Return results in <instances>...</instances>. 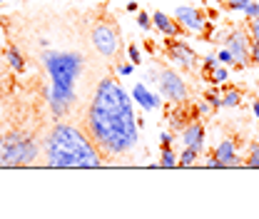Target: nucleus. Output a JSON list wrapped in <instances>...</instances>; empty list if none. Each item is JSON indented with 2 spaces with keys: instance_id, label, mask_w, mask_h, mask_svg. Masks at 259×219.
<instances>
[{
  "instance_id": "nucleus-19",
  "label": "nucleus",
  "mask_w": 259,
  "mask_h": 219,
  "mask_svg": "<svg viewBox=\"0 0 259 219\" xmlns=\"http://www.w3.org/2000/svg\"><path fill=\"white\" fill-rule=\"evenodd\" d=\"M225 8H229V10H242V13H249L252 0H225Z\"/></svg>"
},
{
  "instance_id": "nucleus-8",
  "label": "nucleus",
  "mask_w": 259,
  "mask_h": 219,
  "mask_svg": "<svg viewBox=\"0 0 259 219\" xmlns=\"http://www.w3.org/2000/svg\"><path fill=\"white\" fill-rule=\"evenodd\" d=\"M164 45H167V55L180 65V67H185V70H194V67H197V53H194L187 42H182V40H177V37H167Z\"/></svg>"
},
{
  "instance_id": "nucleus-12",
  "label": "nucleus",
  "mask_w": 259,
  "mask_h": 219,
  "mask_svg": "<svg viewBox=\"0 0 259 219\" xmlns=\"http://www.w3.org/2000/svg\"><path fill=\"white\" fill-rule=\"evenodd\" d=\"M182 142H185V147H192L197 152H202L204 150V127L199 125V122L187 125L182 129Z\"/></svg>"
},
{
  "instance_id": "nucleus-9",
  "label": "nucleus",
  "mask_w": 259,
  "mask_h": 219,
  "mask_svg": "<svg viewBox=\"0 0 259 219\" xmlns=\"http://www.w3.org/2000/svg\"><path fill=\"white\" fill-rule=\"evenodd\" d=\"M175 20L185 28V32H202L209 23L204 20L202 10L199 8H190V5H180L175 10Z\"/></svg>"
},
{
  "instance_id": "nucleus-5",
  "label": "nucleus",
  "mask_w": 259,
  "mask_h": 219,
  "mask_svg": "<svg viewBox=\"0 0 259 219\" xmlns=\"http://www.w3.org/2000/svg\"><path fill=\"white\" fill-rule=\"evenodd\" d=\"M120 42V37H117V30H115V25L112 23H97L95 28H93V45H95V50L100 55H105V58H112L115 53H117V45Z\"/></svg>"
},
{
  "instance_id": "nucleus-11",
  "label": "nucleus",
  "mask_w": 259,
  "mask_h": 219,
  "mask_svg": "<svg viewBox=\"0 0 259 219\" xmlns=\"http://www.w3.org/2000/svg\"><path fill=\"white\" fill-rule=\"evenodd\" d=\"M132 100H135L142 110H157V107H160V95L150 93L145 82H137V85L132 87Z\"/></svg>"
},
{
  "instance_id": "nucleus-3",
  "label": "nucleus",
  "mask_w": 259,
  "mask_h": 219,
  "mask_svg": "<svg viewBox=\"0 0 259 219\" xmlns=\"http://www.w3.org/2000/svg\"><path fill=\"white\" fill-rule=\"evenodd\" d=\"M48 162L53 167H100L102 152L77 129V127L58 122L45 142Z\"/></svg>"
},
{
  "instance_id": "nucleus-31",
  "label": "nucleus",
  "mask_w": 259,
  "mask_h": 219,
  "mask_svg": "<svg viewBox=\"0 0 259 219\" xmlns=\"http://www.w3.org/2000/svg\"><path fill=\"white\" fill-rule=\"evenodd\" d=\"M197 112H199V115H207V112H209V105H204V102H202V105L197 107Z\"/></svg>"
},
{
  "instance_id": "nucleus-2",
  "label": "nucleus",
  "mask_w": 259,
  "mask_h": 219,
  "mask_svg": "<svg viewBox=\"0 0 259 219\" xmlns=\"http://www.w3.org/2000/svg\"><path fill=\"white\" fill-rule=\"evenodd\" d=\"M42 65L50 72V110L55 117H63L75 105V82L85 67L82 55L77 53H60V50H42Z\"/></svg>"
},
{
  "instance_id": "nucleus-14",
  "label": "nucleus",
  "mask_w": 259,
  "mask_h": 219,
  "mask_svg": "<svg viewBox=\"0 0 259 219\" xmlns=\"http://www.w3.org/2000/svg\"><path fill=\"white\" fill-rule=\"evenodd\" d=\"M5 58H8V63H10V67H13L15 72H25V60H23V55H20V50H18L15 45L8 48Z\"/></svg>"
},
{
  "instance_id": "nucleus-16",
  "label": "nucleus",
  "mask_w": 259,
  "mask_h": 219,
  "mask_svg": "<svg viewBox=\"0 0 259 219\" xmlns=\"http://www.w3.org/2000/svg\"><path fill=\"white\" fill-rule=\"evenodd\" d=\"M169 120H172V127H175V129H185V127L190 125V112L175 110V112L169 115Z\"/></svg>"
},
{
  "instance_id": "nucleus-15",
  "label": "nucleus",
  "mask_w": 259,
  "mask_h": 219,
  "mask_svg": "<svg viewBox=\"0 0 259 219\" xmlns=\"http://www.w3.org/2000/svg\"><path fill=\"white\" fill-rule=\"evenodd\" d=\"M242 102V93L234 90V87H225V95H222V105L225 107H237Z\"/></svg>"
},
{
  "instance_id": "nucleus-7",
  "label": "nucleus",
  "mask_w": 259,
  "mask_h": 219,
  "mask_svg": "<svg viewBox=\"0 0 259 219\" xmlns=\"http://www.w3.org/2000/svg\"><path fill=\"white\" fill-rule=\"evenodd\" d=\"M227 50L234 55V63L239 67L249 65V60H252V42L244 30H234L227 35Z\"/></svg>"
},
{
  "instance_id": "nucleus-13",
  "label": "nucleus",
  "mask_w": 259,
  "mask_h": 219,
  "mask_svg": "<svg viewBox=\"0 0 259 219\" xmlns=\"http://www.w3.org/2000/svg\"><path fill=\"white\" fill-rule=\"evenodd\" d=\"M214 159L220 162V167H237L239 164V157L234 152V142L232 140H222L214 150Z\"/></svg>"
},
{
  "instance_id": "nucleus-32",
  "label": "nucleus",
  "mask_w": 259,
  "mask_h": 219,
  "mask_svg": "<svg viewBox=\"0 0 259 219\" xmlns=\"http://www.w3.org/2000/svg\"><path fill=\"white\" fill-rule=\"evenodd\" d=\"M127 10L130 13H137V3H127Z\"/></svg>"
},
{
  "instance_id": "nucleus-34",
  "label": "nucleus",
  "mask_w": 259,
  "mask_h": 219,
  "mask_svg": "<svg viewBox=\"0 0 259 219\" xmlns=\"http://www.w3.org/2000/svg\"><path fill=\"white\" fill-rule=\"evenodd\" d=\"M0 3H5V0H0Z\"/></svg>"
},
{
  "instance_id": "nucleus-28",
  "label": "nucleus",
  "mask_w": 259,
  "mask_h": 219,
  "mask_svg": "<svg viewBox=\"0 0 259 219\" xmlns=\"http://www.w3.org/2000/svg\"><path fill=\"white\" fill-rule=\"evenodd\" d=\"M252 63L259 65V37H254V40H252Z\"/></svg>"
},
{
  "instance_id": "nucleus-23",
  "label": "nucleus",
  "mask_w": 259,
  "mask_h": 219,
  "mask_svg": "<svg viewBox=\"0 0 259 219\" xmlns=\"http://www.w3.org/2000/svg\"><path fill=\"white\" fill-rule=\"evenodd\" d=\"M160 142H162V150H167V147H172V142H175V137H172V132H162V135H160Z\"/></svg>"
},
{
  "instance_id": "nucleus-10",
  "label": "nucleus",
  "mask_w": 259,
  "mask_h": 219,
  "mask_svg": "<svg viewBox=\"0 0 259 219\" xmlns=\"http://www.w3.org/2000/svg\"><path fill=\"white\" fill-rule=\"evenodd\" d=\"M152 25H155L160 32H164L167 37H180V35L185 32V28H182L175 18H169V15L162 13V10H157V13L152 15Z\"/></svg>"
},
{
  "instance_id": "nucleus-6",
  "label": "nucleus",
  "mask_w": 259,
  "mask_h": 219,
  "mask_svg": "<svg viewBox=\"0 0 259 219\" xmlns=\"http://www.w3.org/2000/svg\"><path fill=\"white\" fill-rule=\"evenodd\" d=\"M157 85H160V95L169 102H185L187 100V85L175 70H160Z\"/></svg>"
},
{
  "instance_id": "nucleus-27",
  "label": "nucleus",
  "mask_w": 259,
  "mask_h": 219,
  "mask_svg": "<svg viewBox=\"0 0 259 219\" xmlns=\"http://www.w3.org/2000/svg\"><path fill=\"white\" fill-rule=\"evenodd\" d=\"M207 102H209L212 107H220V105H222V97L217 93H207Z\"/></svg>"
},
{
  "instance_id": "nucleus-18",
  "label": "nucleus",
  "mask_w": 259,
  "mask_h": 219,
  "mask_svg": "<svg viewBox=\"0 0 259 219\" xmlns=\"http://www.w3.org/2000/svg\"><path fill=\"white\" fill-rule=\"evenodd\" d=\"M227 75H229V72H227V67H220V65H217L214 70H209V72H207V77H209V82H214V85H220V82H225V80H227Z\"/></svg>"
},
{
  "instance_id": "nucleus-33",
  "label": "nucleus",
  "mask_w": 259,
  "mask_h": 219,
  "mask_svg": "<svg viewBox=\"0 0 259 219\" xmlns=\"http://www.w3.org/2000/svg\"><path fill=\"white\" fill-rule=\"evenodd\" d=\"M254 115H257V120H259V102H254Z\"/></svg>"
},
{
  "instance_id": "nucleus-29",
  "label": "nucleus",
  "mask_w": 259,
  "mask_h": 219,
  "mask_svg": "<svg viewBox=\"0 0 259 219\" xmlns=\"http://www.w3.org/2000/svg\"><path fill=\"white\" fill-rule=\"evenodd\" d=\"M249 30H252V37H259V18H252V23H249Z\"/></svg>"
},
{
  "instance_id": "nucleus-21",
  "label": "nucleus",
  "mask_w": 259,
  "mask_h": 219,
  "mask_svg": "<svg viewBox=\"0 0 259 219\" xmlns=\"http://www.w3.org/2000/svg\"><path fill=\"white\" fill-rule=\"evenodd\" d=\"M247 164H249V167H259V145H252V147H249Z\"/></svg>"
},
{
  "instance_id": "nucleus-22",
  "label": "nucleus",
  "mask_w": 259,
  "mask_h": 219,
  "mask_svg": "<svg viewBox=\"0 0 259 219\" xmlns=\"http://www.w3.org/2000/svg\"><path fill=\"white\" fill-rule=\"evenodd\" d=\"M137 25H140L142 30H152V20H150V15H147V13H137Z\"/></svg>"
},
{
  "instance_id": "nucleus-24",
  "label": "nucleus",
  "mask_w": 259,
  "mask_h": 219,
  "mask_svg": "<svg viewBox=\"0 0 259 219\" xmlns=\"http://www.w3.org/2000/svg\"><path fill=\"white\" fill-rule=\"evenodd\" d=\"M217 65H220V60H217V58H212V55H207V58H204V75H207L209 70H214Z\"/></svg>"
},
{
  "instance_id": "nucleus-20",
  "label": "nucleus",
  "mask_w": 259,
  "mask_h": 219,
  "mask_svg": "<svg viewBox=\"0 0 259 219\" xmlns=\"http://www.w3.org/2000/svg\"><path fill=\"white\" fill-rule=\"evenodd\" d=\"M160 167H177V155L172 152V147H167V150H162Z\"/></svg>"
},
{
  "instance_id": "nucleus-4",
  "label": "nucleus",
  "mask_w": 259,
  "mask_h": 219,
  "mask_svg": "<svg viewBox=\"0 0 259 219\" xmlns=\"http://www.w3.org/2000/svg\"><path fill=\"white\" fill-rule=\"evenodd\" d=\"M37 157V142L25 135H5L0 140V164L3 167H20V164H30Z\"/></svg>"
},
{
  "instance_id": "nucleus-25",
  "label": "nucleus",
  "mask_w": 259,
  "mask_h": 219,
  "mask_svg": "<svg viewBox=\"0 0 259 219\" xmlns=\"http://www.w3.org/2000/svg\"><path fill=\"white\" fill-rule=\"evenodd\" d=\"M217 60H220V63H234V55H232V53H229V50H220V55H217Z\"/></svg>"
},
{
  "instance_id": "nucleus-1",
  "label": "nucleus",
  "mask_w": 259,
  "mask_h": 219,
  "mask_svg": "<svg viewBox=\"0 0 259 219\" xmlns=\"http://www.w3.org/2000/svg\"><path fill=\"white\" fill-rule=\"evenodd\" d=\"M90 135L105 157H122L140 142V125L130 102V95L112 77L97 82L90 102Z\"/></svg>"
},
{
  "instance_id": "nucleus-17",
  "label": "nucleus",
  "mask_w": 259,
  "mask_h": 219,
  "mask_svg": "<svg viewBox=\"0 0 259 219\" xmlns=\"http://www.w3.org/2000/svg\"><path fill=\"white\" fill-rule=\"evenodd\" d=\"M197 150H192V147H185V152L177 157V164H182V167H190V164H194V159H197Z\"/></svg>"
},
{
  "instance_id": "nucleus-26",
  "label": "nucleus",
  "mask_w": 259,
  "mask_h": 219,
  "mask_svg": "<svg viewBox=\"0 0 259 219\" xmlns=\"http://www.w3.org/2000/svg\"><path fill=\"white\" fill-rule=\"evenodd\" d=\"M130 60H132V65H137L140 63V48H137V45H130Z\"/></svg>"
},
{
  "instance_id": "nucleus-30",
  "label": "nucleus",
  "mask_w": 259,
  "mask_h": 219,
  "mask_svg": "<svg viewBox=\"0 0 259 219\" xmlns=\"http://www.w3.org/2000/svg\"><path fill=\"white\" fill-rule=\"evenodd\" d=\"M117 72H120V75H132V72H135V65H120Z\"/></svg>"
}]
</instances>
